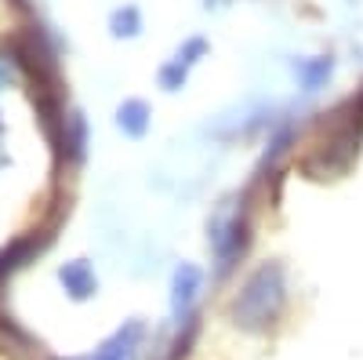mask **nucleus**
<instances>
[{"instance_id":"f257e3e1","label":"nucleus","mask_w":363,"mask_h":360,"mask_svg":"<svg viewBox=\"0 0 363 360\" xmlns=\"http://www.w3.org/2000/svg\"><path fill=\"white\" fill-rule=\"evenodd\" d=\"M284 306H287L284 269L277 262H265L244 280L240 295L233 298V317L244 332H265V327L280 320Z\"/></svg>"},{"instance_id":"f03ea898","label":"nucleus","mask_w":363,"mask_h":360,"mask_svg":"<svg viewBox=\"0 0 363 360\" xmlns=\"http://www.w3.org/2000/svg\"><path fill=\"white\" fill-rule=\"evenodd\" d=\"M207 240L218 255V266L222 273L233 266L236 255H244V244H247V222H244V212H236L233 200H225V207H218L215 219L207 222Z\"/></svg>"},{"instance_id":"7ed1b4c3","label":"nucleus","mask_w":363,"mask_h":360,"mask_svg":"<svg viewBox=\"0 0 363 360\" xmlns=\"http://www.w3.org/2000/svg\"><path fill=\"white\" fill-rule=\"evenodd\" d=\"M142 339H145V324L142 320H128L120 332H113L87 360H138Z\"/></svg>"},{"instance_id":"20e7f679","label":"nucleus","mask_w":363,"mask_h":360,"mask_svg":"<svg viewBox=\"0 0 363 360\" xmlns=\"http://www.w3.org/2000/svg\"><path fill=\"white\" fill-rule=\"evenodd\" d=\"M200 284H203V273H200V266L193 262H182L174 269V280H171V310L174 317H189L193 302H196V295H200Z\"/></svg>"},{"instance_id":"39448f33","label":"nucleus","mask_w":363,"mask_h":360,"mask_svg":"<svg viewBox=\"0 0 363 360\" xmlns=\"http://www.w3.org/2000/svg\"><path fill=\"white\" fill-rule=\"evenodd\" d=\"M58 280H62V288L77 298V302H84V298H91L99 291V280H95V269H91L84 258L77 262H66L62 269H58Z\"/></svg>"},{"instance_id":"423d86ee","label":"nucleus","mask_w":363,"mask_h":360,"mask_svg":"<svg viewBox=\"0 0 363 360\" xmlns=\"http://www.w3.org/2000/svg\"><path fill=\"white\" fill-rule=\"evenodd\" d=\"M116 128L124 131L128 138H142L149 131V106L142 99H128V102H120L116 109Z\"/></svg>"},{"instance_id":"0eeeda50","label":"nucleus","mask_w":363,"mask_h":360,"mask_svg":"<svg viewBox=\"0 0 363 360\" xmlns=\"http://www.w3.org/2000/svg\"><path fill=\"white\" fill-rule=\"evenodd\" d=\"M335 73V62H330V55H320V58H301V62L294 66V77L298 84L306 87V92H320V87L327 84V77Z\"/></svg>"},{"instance_id":"6e6552de","label":"nucleus","mask_w":363,"mask_h":360,"mask_svg":"<svg viewBox=\"0 0 363 360\" xmlns=\"http://www.w3.org/2000/svg\"><path fill=\"white\" fill-rule=\"evenodd\" d=\"M44 244H48V236H44V240H37V236H22V240H15V244H11L4 255H0V280L11 277L18 266H26V262L33 258Z\"/></svg>"},{"instance_id":"1a4fd4ad","label":"nucleus","mask_w":363,"mask_h":360,"mask_svg":"<svg viewBox=\"0 0 363 360\" xmlns=\"http://www.w3.org/2000/svg\"><path fill=\"white\" fill-rule=\"evenodd\" d=\"M33 349V339H29L22 327L11 320V317H4L0 313V353H11V356H22V353H29Z\"/></svg>"},{"instance_id":"9d476101","label":"nucleus","mask_w":363,"mask_h":360,"mask_svg":"<svg viewBox=\"0 0 363 360\" xmlns=\"http://www.w3.org/2000/svg\"><path fill=\"white\" fill-rule=\"evenodd\" d=\"M84 146H87V124H84V116L80 113H69L66 116V131H62V149L69 157H84Z\"/></svg>"},{"instance_id":"9b49d317","label":"nucleus","mask_w":363,"mask_h":360,"mask_svg":"<svg viewBox=\"0 0 363 360\" xmlns=\"http://www.w3.org/2000/svg\"><path fill=\"white\" fill-rule=\"evenodd\" d=\"M109 29H113V37H138L142 33V11L135 4L116 8L113 18H109Z\"/></svg>"},{"instance_id":"f8f14e48","label":"nucleus","mask_w":363,"mask_h":360,"mask_svg":"<svg viewBox=\"0 0 363 360\" xmlns=\"http://www.w3.org/2000/svg\"><path fill=\"white\" fill-rule=\"evenodd\" d=\"M186 77H189V66L178 62V58H171L167 66H160V87L164 92H178V87L186 84Z\"/></svg>"},{"instance_id":"ddd939ff","label":"nucleus","mask_w":363,"mask_h":360,"mask_svg":"<svg viewBox=\"0 0 363 360\" xmlns=\"http://www.w3.org/2000/svg\"><path fill=\"white\" fill-rule=\"evenodd\" d=\"M203 55H207V40H203V37H189L186 44L178 48V55H174V58H178V62H186V66H196Z\"/></svg>"},{"instance_id":"4468645a","label":"nucleus","mask_w":363,"mask_h":360,"mask_svg":"<svg viewBox=\"0 0 363 360\" xmlns=\"http://www.w3.org/2000/svg\"><path fill=\"white\" fill-rule=\"evenodd\" d=\"M4 87H11V66L0 58V92H4Z\"/></svg>"},{"instance_id":"2eb2a0df","label":"nucleus","mask_w":363,"mask_h":360,"mask_svg":"<svg viewBox=\"0 0 363 360\" xmlns=\"http://www.w3.org/2000/svg\"><path fill=\"white\" fill-rule=\"evenodd\" d=\"M0 131H4V124H0Z\"/></svg>"}]
</instances>
